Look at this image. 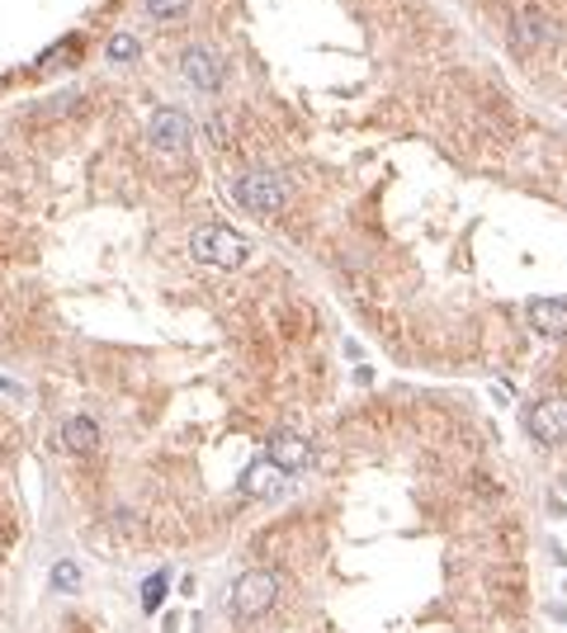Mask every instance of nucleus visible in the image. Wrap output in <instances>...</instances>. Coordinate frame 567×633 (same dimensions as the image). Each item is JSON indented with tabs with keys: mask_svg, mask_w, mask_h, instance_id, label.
Here are the masks:
<instances>
[{
	"mask_svg": "<svg viewBox=\"0 0 567 633\" xmlns=\"http://www.w3.org/2000/svg\"><path fill=\"white\" fill-rule=\"evenodd\" d=\"M189 251L199 266H213V270H241L251 260V241H246L237 227L227 222H204L199 232L189 237Z\"/></svg>",
	"mask_w": 567,
	"mask_h": 633,
	"instance_id": "f257e3e1",
	"label": "nucleus"
},
{
	"mask_svg": "<svg viewBox=\"0 0 567 633\" xmlns=\"http://www.w3.org/2000/svg\"><path fill=\"white\" fill-rule=\"evenodd\" d=\"M233 199L246 208V214L270 218V214H279V208H284V199H289V185H284L275 170H246L241 180L233 185Z\"/></svg>",
	"mask_w": 567,
	"mask_h": 633,
	"instance_id": "f03ea898",
	"label": "nucleus"
},
{
	"mask_svg": "<svg viewBox=\"0 0 567 633\" xmlns=\"http://www.w3.org/2000/svg\"><path fill=\"white\" fill-rule=\"evenodd\" d=\"M275 601H279V577H275V572L256 568V572H241V577H237L233 610L241 614V620H260L265 610H275Z\"/></svg>",
	"mask_w": 567,
	"mask_h": 633,
	"instance_id": "7ed1b4c3",
	"label": "nucleus"
},
{
	"mask_svg": "<svg viewBox=\"0 0 567 633\" xmlns=\"http://www.w3.org/2000/svg\"><path fill=\"white\" fill-rule=\"evenodd\" d=\"M525 430L529 439H539V445H567V397H539L535 407L525 412Z\"/></svg>",
	"mask_w": 567,
	"mask_h": 633,
	"instance_id": "20e7f679",
	"label": "nucleus"
},
{
	"mask_svg": "<svg viewBox=\"0 0 567 633\" xmlns=\"http://www.w3.org/2000/svg\"><path fill=\"white\" fill-rule=\"evenodd\" d=\"M289 491V473H284L275 459H256L251 468L241 473V497H251V501H275Z\"/></svg>",
	"mask_w": 567,
	"mask_h": 633,
	"instance_id": "39448f33",
	"label": "nucleus"
},
{
	"mask_svg": "<svg viewBox=\"0 0 567 633\" xmlns=\"http://www.w3.org/2000/svg\"><path fill=\"white\" fill-rule=\"evenodd\" d=\"M265 459H275V464H279L284 473H289V478H293V473L312 468V459H317V454H312V445H308L303 435H289V430H279V435H270V445H265Z\"/></svg>",
	"mask_w": 567,
	"mask_h": 633,
	"instance_id": "423d86ee",
	"label": "nucleus"
},
{
	"mask_svg": "<svg viewBox=\"0 0 567 633\" xmlns=\"http://www.w3.org/2000/svg\"><path fill=\"white\" fill-rule=\"evenodd\" d=\"M181 72H185V81L194 85V91H218L223 85V62L213 58V48H185V58H181Z\"/></svg>",
	"mask_w": 567,
	"mask_h": 633,
	"instance_id": "0eeeda50",
	"label": "nucleus"
},
{
	"mask_svg": "<svg viewBox=\"0 0 567 633\" xmlns=\"http://www.w3.org/2000/svg\"><path fill=\"white\" fill-rule=\"evenodd\" d=\"M529 326L548 341H567V298H529Z\"/></svg>",
	"mask_w": 567,
	"mask_h": 633,
	"instance_id": "6e6552de",
	"label": "nucleus"
},
{
	"mask_svg": "<svg viewBox=\"0 0 567 633\" xmlns=\"http://www.w3.org/2000/svg\"><path fill=\"white\" fill-rule=\"evenodd\" d=\"M147 137H152V147H162V152H185L189 147V118L181 110H156Z\"/></svg>",
	"mask_w": 567,
	"mask_h": 633,
	"instance_id": "1a4fd4ad",
	"label": "nucleus"
},
{
	"mask_svg": "<svg viewBox=\"0 0 567 633\" xmlns=\"http://www.w3.org/2000/svg\"><path fill=\"white\" fill-rule=\"evenodd\" d=\"M62 445L71 454H91V449H100V426H95L91 416H71L66 426H62Z\"/></svg>",
	"mask_w": 567,
	"mask_h": 633,
	"instance_id": "9d476101",
	"label": "nucleus"
},
{
	"mask_svg": "<svg viewBox=\"0 0 567 633\" xmlns=\"http://www.w3.org/2000/svg\"><path fill=\"white\" fill-rule=\"evenodd\" d=\"M162 595H166V572H156V577H147V587H142V610L156 614L162 610Z\"/></svg>",
	"mask_w": 567,
	"mask_h": 633,
	"instance_id": "9b49d317",
	"label": "nucleus"
},
{
	"mask_svg": "<svg viewBox=\"0 0 567 633\" xmlns=\"http://www.w3.org/2000/svg\"><path fill=\"white\" fill-rule=\"evenodd\" d=\"M147 10H152V20H175V14L189 10V0H147Z\"/></svg>",
	"mask_w": 567,
	"mask_h": 633,
	"instance_id": "f8f14e48",
	"label": "nucleus"
},
{
	"mask_svg": "<svg viewBox=\"0 0 567 633\" xmlns=\"http://www.w3.org/2000/svg\"><path fill=\"white\" fill-rule=\"evenodd\" d=\"M52 587H62V591H76V587H81V572L71 568V562H58V568H52Z\"/></svg>",
	"mask_w": 567,
	"mask_h": 633,
	"instance_id": "ddd939ff",
	"label": "nucleus"
},
{
	"mask_svg": "<svg viewBox=\"0 0 567 633\" xmlns=\"http://www.w3.org/2000/svg\"><path fill=\"white\" fill-rule=\"evenodd\" d=\"M110 58H114V62H128V58H137V39H133V33H118V39L110 43Z\"/></svg>",
	"mask_w": 567,
	"mask_h": 633,
	"instance_id": "4468645a",
	"label": "nucleus"
}]
</instances>
